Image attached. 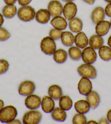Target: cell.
<instances>
[{
	"label": "cell",
	"mask_w": 111,
	"mask_h": 124,
	"mask_svg": "<svg viewBox=\"0 0 111 124\" xmlns=\"http://www.w3.org/2000/svg\"><path fill=\"white\" fill-rule=\"evenodd\" d=\"M110 29V23L107 20H102L97 23L95 32L100 36H104L108 33Z\"/></svg>",
	"instance_id": "obj_15"
},
{
	"label": "cell",
	"mask_w": 111,
	"mask_h": 124,
	"mask_svg": "<svg viewBox=\"0 0 111 124\" xmlns=\"http://www.w3.org/2000/svg\"><path fill=\"white\" fill-rule=\"evenodd\" d=\"M109 123H110V122L108 121V119L105 118V117H102L101 119H100L99 122H98V124H108Z\"/></svg>",
	"instance_id": "obj_36"
},
{
	"label": "cell",
	"mask_w": 111,
	"mask_h": 124,
	"mask_svg": "<svg viewBox=\"0 0 111 124\" xmlns=\"http://www.w3.org/2000/svg\"><path fill=\"white\" fill-rule=\"evenodd\" d=\"M40 48L44 54L51 55L56 50V44L54 39L50 36H47L42 38L40 42Z\"/></svg>",
	"instance_id": "obj_3"
},
{
	"label": "cell",
	"mask_w": 111,
	"mask_h": 124,
	"mask_svg": "<svg viewBox=\"0 0 111 124\" xmlns=\"http://www.w3.org/2000/svg\"><path fill=\"white\" fill-rule=\"evenodd\" d=\"M74 43L78 48L84 49L88 46L89 40L84 32L80 31L75 36Z\"/></svg>",
	"instance_id": "obj_13"
},
{
	"label": "cell",
	"mask_w": 111,
	"mask_h": 124,
	"mask_svg": "<svg viewBox=\"0 0 111 124\" xmlns=\"http://www.w3.org/2000/svg\"><path fill=\"white\" fill-rule=\"evenodd\" d=\"M18 115V110L13 106H6L0 110V121L2 123H9Z\"/></svg>",
	"instance_id": "obj_1"
},
{
	"label": "cell",
	"mask_w": 111,
	"mask_h": 124,
	"mask_svg": "<svg viewBox=\"0 0 111 124\" xmlns=\"http://www.w3.org/2000/svg\"><path fill=\"white\" fill-rule=\"evenodd\" d=\"M82 60L88 64H93L97 59V54L94 49L90 46H86L82 52Z\"/></svg>",
	"instance_id": "obj_6"
},
{
	"label": "cell",
	"mask_w": 111,
	"mask_h": 124,
	"mask_svg": "<svg viewBox=\"0 0 111 124\" xmlns=\"http://www.w3.org/2000/svg\"><path fill=\"white\" fill-rule=\"evenodd\" d=\"M17 12L16 7L14 5H7L2 9L3 16L8 19L13 18L15 16Z\"/></svg>",
	"instance_id": "obj_26"
},
{
	"label": "cell",
	"mask_w": 111,
	"mask_h": 124,
	"mask_svg": "<svg viewBox=\"0 0 111 124\" xmlns=\"http://www.w3.org/2000/svg\"><path fill=\"white\" fill-rule=\"evenodd\" d=\"M4 21L5 20H4L3 16L1 13H0V26H1L2 25H3Z\"/></svg>",
	"instance_id": "obj_41"
},
{
	"label": "cell",
	"mask_w": 111,
	"mask_h": 124,
	"mask_svg": "<svg viewBox=\"0 0 111 124\" xmlns=\"http://www.w3.org/2000/svg\"><path fill=\"white\" fill-rule=\"evenodd\" d=\"M62 33V30H59L57 29L53 28L51 29L49 32V36L51 38H52L54 40H58L59 38H61Z\"/></svg>",
	"instance_id": "obj_31"
},
{
	"label": "cell",
	"mask_w": 111,
	"mask_h": 124,
	"mask_svg": "<svg viewBox=\"0 0 111 124\" xmlns=\"http://www.w3.org/2000/svg\"><path fill=\"white\" fill-rule=\"evenodd\" d=\"M99 55L102 60L109 61L111 60V48L109 46H102L99 49Z\"/></svg>",
	"instance_id": "obj_28"
},
{
	"label": "cell",
	"mask_w": 111,
	"mask_h": 124,
	"mask_svg": "<svg viewBox=\"0 0 111 124\" xmlns=\"http://www.w3.org/2000/svg\"><path fill=\"white\" fill-rule=\"evenodd\" d=\"M10 37V33L6 29L0 26V41H5Z\"/></svg>",
	"instance_id": "obj_33"
},
{
	"label": "cell",
	"mask_w": 111,
	"mask_h": 124,
	"mask_svg": "<svg viewBox=\"0 0 111 124\" xmlns=\"http://www.w3.org/2000/svg\"><path fill=\"white\" fill-rule=\"evenodd\" d=\"M107 119H108V121L111 123V109L109 110L107 113Z\"/></svg>",
	"instance_id": "obj_38"
},
{
	"label": "cell",
	"mask_w": 111,
	"mask_h": 124,
	"mask_svg": "<svg viewBox=\"0 0 111 124\" xmlns=\"http://www.w3.org/2000/svg\"><path fill=\"white\" fill-rule=\"evenodd\" d=\"M104 1H106L107 3H111V0H104Z\"/></svg>",
	"instance_id": "obj_46"
},
{
	"label": "cell",
	"mask_w": 111,
	"mask_h": 124,
	"mask_svg": "<svg viewBox=\"0 0 111 124\" xmlns=\"http://www.w3.org/2000/svg\"><path fill=\"white\" fill-rule=\"evenodd\" d=\"M104 10L106 16L111 18V3H108Z\"/></svg>",
	"instance_id": "obj_34"
},
{
	"label": "cell",
	"mask_w": 111,
	"mask_h": 124,
	"mask_svg": "<svg viewBox=\"0 0 111 124\" xmlns=\"http://www.w3.org/2000/svg\"><path fill=\"white\" fill-rule=\"evenodd\" d=\"M9 62L6 60L0 59V74L5 73L9 69Z\"/></svg>",
	"instance_id": "obj_32"
},
{
	"label": "cell",
	"mask_w": 111,
	"mask_h": 124,
	"mask_svg": "<svg viewBox=\"0 0 111 124\" xmlns=\"http://www.w3.org/2000/svg\"><path fill=\"white\" fill-rule=\"evenodd\" d=\"M51 14L46 9H40L35 13V18L37 22L45 24L50 20Z\"/></svg>",
	"instance_id": "obj_16"
},
{
	"label": "cell",
	"mask_w": 111,
	"mask_h": 124,
	"mask_svg": "<svg viewBox=\"0 0 111 124\" xmlns=\"http://www.w3.org/2000/svg\"><path fill=\"white\" fill-rule=\"evenodd\" d=\"M50 23L54 28L62 31L67 28L68 25L67 20L61 16L53 17L50 21Z\"/></svg>",
	"instance_id": "obj_14"
},
{
	"label": "cell",
	"mask_w": 111,
	"mask_h": 124,
	"mask_svg": "<svg viewBox=\"0 0 111 124\" xmlns=\"http://www.w3.org/2000/svg\"><path fill=\"white\" fill-rule=\"evenodd\" d=\"M68 25L70 30L75 33H78L81 31L83 28L82 21L77 17H74L70 20Z\"/></svg>",
	"instance_id": "obj_21"
},
{
	"label": "cell",
	"mask_w": 111,
	"mask_h": 124,
	"mask_svg": "<svg viewBox=\"0 0 111 124\" xmlns=\"http://www.w3.org/2000/svg\"><path fill=\"white\" fill-rule=\"evenodd\" d=\"M42 118V114L39 111L31 109L25 113L22 117V121L25 124H37L40 123Z\"/></svg>",
	"instance_id": "obj_5"
},
{
	"label": "cell",
	"mask_w": 111,
	"mask_h": 124,
	"mask_svg": "<svg viewBox=\"0 0 111 124\" xmlns=\"http://www.w3.org/2000/svg\"><path fill=\"white\" fill-rule=\"evenodd\" d=\"M48 93L53 100H58L63 96L62 89L58 85H52L49 87Z\"/></svg>",
	"instance_id": "obj_22"
},
{
	"label": "cell",
	"mask_w": 111,
	"mask_h": 124,
	"mask_svg": "<svg viewBox=\"0 0 111 124\" xmlns=\"http://www.w3.org/2000/svg\"><path fill=\"white\" fill-rule=\"evenodd\" d=\"M68 54L72 60L78 61L82 56V51L77 46H71L68 50Z\"/></svg>",
	"instance_id": "obj_29"
},
{
	"label": "cell",
	"mask_w": 111,
	"mask_h": 124,
	"mask_svg": "<svg viewBox=\"0 0 111 124\" xmlns=\"http://www.w3.org/2000/svg\"><path fill=\"white\" fill-rule=\"evenodd\" d=\"M35 9L31 6H23L19 8L17 14L19 18L25 22L32 21L35 18Z\"/></svg>",
	"instance_id": "obj_2"
},
{
	"label": "cell",
	"mask_w": 111,
	"mask_h": 124,
	"mask_svg": "<svg viewBox=\"0 0 111 124\" xmlns=\"http://www.w3.org/2000/svg\"><path fill=\"white\" fill-rule=\"evenodd\" d=\"M32 0H18L19 4L21 6H27L31 2Z\"/></svg>",
	"instance_id": "obj_35"
},
{
	"label": "cell",
	"mask_w": 111,
	"mask_h": 124,
	"mask_svg": "<svg viewBox=\"0 0 111 124\" xmlns=\"http://www.w3.org/2000/svg\"><path fill=\"white\" fill-rule=\"evenodd\" d=\"M107 44L108 45V46L111 48V35H110V37H108V39L107 40Z\"/></svg>",
	"instance_id": "obj_43"
},
{
	"label": "cell",
	"mask_w": 111,
	"mask_h": 124,
	"mask_svg": "<svg viewBox=\"0 0 111 124\" xmlns=\"http://www.w3.org/2000/svg\"><path fill=\"white\" fill-rule=\"evenodd\" d=\"M8 124H21V121L19 120V119H14L13 120H12L11 122H10Z\"/></svg>",
	"instance_id": "obj_39"
},
{
	"label": "cell",
	"mask_w": 111,
	"mask_h": 124,
	"mask_svg": "<svg viewBox=\"0 0 111 124\" xmlns=\"http://www.w3.org/2000/svg\"><path fill=\"white\" fill-rule=\"evenodd\" d=\"M72 104L73 103H72L71 98L69 96H62L59 98V106L61 108L65 111L70 110L72 108Z\"/></svg>",
	"instance_id": "obj_27"
},
{
	"label": "cell",
	"mask_w": 111,
	"mask_h": 124,
	"mask_svg": "<svg viewBox=\"0 0 111 124\" xmlns=\"http://www.w3.org/2000/svg\"><path fill=\"white\" fill-rule=\"evenodd\" d=\"M63 9L62 5L58 0H51L48 6V10L52 17L61 16Z\"/></svg>",
	"instance_id": "obj_11"
},
{
	"label": "cell",
	"mask_w": 111,
	"mask_h": 124,
	"mask_svg": "<svg viewBox=\"0 0 111 124\" xmlns=\"http://www.w3.org/2000/svg\"><path fill=\"white\" fill-rule=\"evenodd\" d=\"M62 1L66 2H72L74 1V0H62Z\"/></svg>",
	"instance_id": "obj_45"
},
{
	"label": "cell",
	"mask_w": 111,
	"mask_h": 124,
	"mask_svg": "<svg viewBox=\"0 0 111 124\" xmlns=\"http://www.w3.org/2000/svg\"><path fill=\"white\" fill-rule=\"evenodd\" d=\"M51 116L54 120L58 122H63L67 119V115L65 110L61 107L55 108L51 112Z\"/></svg>",
	"instance_id": "obj_20"
},
{
	"label": "cell",
	"mask_w": 111,
	"mask_h": 124,
	"mask_svg": "<svg viewBox=\"0 0 111 124\" xmlns=\"http://www.w3.org/2000/svg\"><path fill=\"white\" fill-rule=\"evenodd\" d=\"M104 10L101 7H97L93 10L91 14V19L94 24H97L100 21L104 20L105 18Z\"/></svg>",
	"instance_id": "obj_17"
},
{
	"label": "cell",
	"mask_w": 111,
	"mask_h": 124,
	"mask_svg": "<svg viewBox=\"0 0 111 124\" xmlns=\"http://www.w3.org/2000/svg\"><path fill=\"white\" fill-rule=\"evenodd\" d=\"M4 107V102L3 100H0V110L3 108Z\"/></svg>",
	"instance_id": "obj_42"
},
{
	"label": "cell",
	"mask_w": 111,
	"mask_h": 124,
	"mask_svg": "<svg viewBox=\"0 0 111 124\" xmlns=\"http://www.w3.org/2000/svg\"><path fill=\"white\" fill-rule=\"evenodd\" d=\"M77 87L80 94L84 96H87L92 90V83L90 79L86 77H82L79 81Z\"/></svg>",
	"instance_id": "obj_10"
},
{
	"label": "cell",
	"mask_w": 111,
	"mask_h": 124,
	"mask_svg": "<svg viewBox=\"0 0 111 124\" xmlns=\"http://www.w3.org/2000/svg\"><path fill=\"white\" fill-rule=\"evenodd\" d=\"M35 90V85L30 80H26L21 83L19 86L18 91L20 95L27 96L32 94Z\"/></svg>",
	"instance_id": "obj_7"
},
{
	"label": "cell",
	"mask_w": 111,
	"mask_h": 124,
	"mask_svg": "<svg viewBox=\"0 0 111 124\" xmlns=\"http://www.w3.org/2000/svg\"><path fill=\"white\" fill-rule=\"evenodd\" d=\"M42 110L46 113H50L54 109L55 103L54 100L50 96H44L41 102Z\"/></svg>",
	"instance_id": "obj_12"
},
{
	"label": "cell",
	"mask_w": 111,
	"mask_h": 124,
	"mask_svg": "<svg viewBox=\"0 0 111 124\" xmlns=\"http://www.w3.org/2000/svg\"><path fill=\"white\" fill-rule=\"evenodd\" d=\"M77 72L82 77L95 79L97 76V70L91 64H82L77 68Z\"/></svg>",
	"instance_id": "obj_4"
},
{
	"label": "cell",
	"mask_w": 111,
	"mask_h": 124,
	"mask_svg": "<svg viewBox=\"0 0 111 124\" xmlns=\"http://www.w3.org/2000/svg\"><path fill=\"white\" fill-rule=\"evenodd\" d=\"M74 107L77 112L84 114L89 112L90 106L87 100H80L75 103Z\"/></svg>",
	"instance_id": "obj_19"
},
{
	"label": "cell",
	"mask_w": 111,
	"mask_h": 124,
	"mask_svg": "<svg viewBox=\"0 0 111 124\" xmlns=\"http://www.w3.org/2000/svg\"><path fill=\"white\" fill-rule=\"evenodd\" d=\"M87 124H97V122H96L95 120H89L88 122H87Z\"/></svg>",
	"instance_id": "obj_44"
},
{
	"label": "cell",
	"mask_w": 111,
	"mask_h": 124,
	"mask_svg": "<svg viewBox=\"0 0 111 124\" xmlns=\"http://www.w3.org/2000/svg\"><path fill=\"white\" fill-rule=\"evenodd\" d=\"M104 43V40L102 36L98 35H93L91 36L89 39V44L93 49H99Z\"/></svg>",
	"instance_id": "obj_23"
},
{
	"label": "cell",
	"mask_w": 111,
	"mask_h": 124,
	"mask_svg": "<svg viewBox=\"0 0 111 124\" xmlns=\"http://www.w3.org/2000/svg\"><path fill=\"white\" fill-rule=\"evenodd\" d=\"M87 123V118L84 114L77 113L72 118V123L74 124H86Z\"/></svg>",
	"instance_id": "obj_30"
},
{
	"label": "cell",
	"mask_w": 111,
	"mask_h": 124,
	"mask_svg": "<svg viewBox=\"0 0 111 124\" xmlns=\"http://www.w3.org/2000/svg\"><path fill=\"white\" fill-rule=\"evenodd\" d=\"M75 37L71 32H62L61 35V42L66 46H71L74 43Z\"/></svg>",
	"instance_id": "obj_24"
},
{
	"label": "cell",
	"mask_w": 111,
	"mask_h": 124,
	"mask_svg": "<svg viewBox=\"0 0 111 124\" xmlns=\"http://www.w3.org/2000/svg\"><path fill=\"white\" fill-rule=\"evenodd\" d=\"M85 2L89 4V5H93L94 3L95 0H83Z\"/></svg>",
	"instance_id": "obj_40"
},
{
	"label": "cell",
	"mask_w": 111,
	"mask_h": 124,
	"mask_svg": "<svg viewBox=\"0 0 111 124\" xmlns=\"http://www.w3.org/2000/svg\"><path fill=\"white\" fill-rule=\"evenodd\" d=\"M53 59L58 63H63L67 61L68 59V54L65 50L59 49L56 50L53 53Z\"/></svg>",
	"instance_id": "obj_25"
},
{
	"label": "cell",
	"mask_w": 111,
	"mask_h": 124,
	"mask_svg": "<svg viewBox=\"0 0 111 124\" xmlns=\"http://www.w3.org/2000/svg\"><path fill=\"white\" fill-rule=\"evenodd\" d=\"M7 5H14L18 0H3Z\"/></svg>",
	"instance_id": "obj_37"
},
{
	"label": "cell",
	"mask_w": 111,
	"mask_h": 124,
	"mask_svg": "<svg viewBox=\"0 0 111 124\" xmlns=\"http://www.w3.org/2000/svg\"><path fill=\"white\" fill-rule=\"evenodd\" d=\"M86 100L89 104L90 108L95 109L100 102V96L97 91L91 90L86 96Z\"/></svg>",
	"instance_id": "obj_18"
},
{
	"label": "cell",
	"mask_w": 111,
	"mask_h": 124,
	"mask_svg": "<svg viewBox=\"0 0 111 124\" xmlns=\"http://www.w3.org/2000/svg\"><path fill=\"white\" fill-rule=\"evenodd\" d=\"M77 13V7L73 2H68L63 7V13L64 18L67 20H70L75 17Z\"/></svg>",
	"instance_id": "obj_8"
},
{
	"label": "cell",
	"mask_w": 111,
	"mask_h": 124,
	"mask_svg": "<svg viewBox=\"0 0 111 124\" xmlns=\"http://www.w3.org/2000/svg\"><path fill=\"white\" fill-rule=\"evenodd\" d=\"M42 99L40 97L35 94H31L26 98L25 104L29 109H37L41 105Z\"/></svg>",
	"instance_id": "obj_9"
},
{
	"label": "cell",
	"mask_w": 111,
	"mask_h": 124,
	"mask_svg": "<svg viewBox=\"0 0 111 124\" xmlns=\"http://www.w3.org/2000/svg\"><path fill=\"white\" fill-rule=\"evenodd\" d=\"M110 29H111V20L110 21Z\"/></svg>",
	"instance_id": "obj_47"
}]
</instances>
